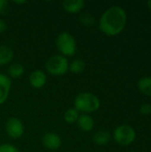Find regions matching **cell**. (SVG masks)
Instances as JSON below:
<instances>
[{
    "label": "cell",
    "instance_id": "6da1fadb",
    "mask_svg": "<svg viewBox=\"0 0 151 152\" xmlns=\"http://www.w3.org/2000/svg\"><path fill=\"white\" fill-rule=\"evenodd\" d=\"M127 15L124 8L113 5L101 15L98 23L99 29L108 37H116L124 30Z\"/></svg>",
    "mask_w": 151,
    "mask_h": 152
},
{
    "label": "cell",
    "instance_id": "7a4b0ae2",
    "mask_svg": "<svg viewBox=\"0 0 151 152\" xmlns=\"http://www.w3.org/2000/svg\"><path fill=\"white\" fill-rule=\"evenodd\" d=\"M101 107L99 97L90 92L79 93L74 100V108L83 114H90L97 111Z\"/></svg>",
    "mask_w": 151,
    "mask_h": 152
},
{
    "label": "cell",
    "instance_id": "3957f363",
    "mask_svg": "<svg viewBox=\"0 0 151 152\" xmlns=\"http://www.w3.org/2000/svg\"><path fill=\"white\" fill-rule=\"evenodd\" d=\"M56 48L61 55L64 57L74 56L77 52V40L74 36L69 32L63 31L60 33L55 39Z\"/></svg>",
    "mask_w": 151,
    "mask_h": 152
},
{
    "label": "cell",
    "instance_id": "277c9868",
    "mask_svg": "<svg viewBox=\"0 0 151 152\" xmlns=\"http://www.w3.org/2000/svg\"><path fill=\"white\" fill-rule=\"evenodd\" d=\"M69 61L66 57L61 54L51 56L45 63L46 71L53 76H63L69 71Z\"/></svg>",
    "mask_w": 151,
    "mask_h": 152
},
{
    "label": "cell",
    "instance_id": "5b68a950",
    "mask_svg": "<svg viewBox=\"0 0 151 152\" xmlns=\"http://www.w3.org/2000/svg\"><path fill=\"white\" fill-rule=\"evenodd\" d=\"M113 139L122 146H129L134 142L136 139L135 130L128 125H121L115 128L113 132Z\"/></svg>",
    "mask_w": 151,
    "mask_h": 152
},
{
    "label": "cell",
    "instance_id": "8992f818",
    "mask_svg": "<svg viewBox=\"0 0 151 152\" xmlns=\"http://www.w3.org/2000/svg\"><path fill=\"white\" fill-rule=\"evenodd\" d=\"M5 132L12 139H20L24 134V125L20 118L12 117L5 123Z\"/></svg>",
    "mask_w": 151,
    "mask_h": 152
},
{
    "label": "cell",
    "instance_id": "52a82bcc",
    "mask_svg": "<svg viewBox=\"0 0 151 152\" xmlns=\"http://www.w3.org/2000/svg\"><path fill=\"white\" fill-rule=\"evenodd\" d=\"M42 143L44 148L51 150V151H56L61 148L62 144V140H61V137L58 134L49 132V133H46L43 136Z\"/></svg>",
    "mask_w": 151,
    "mask_h": 152
},
{
    "label": "cell",
    "instance_id": "ba28073f",
    "mask_svg": "<svg viewBox=\"0 0 151 152\" xmlns=\"http://www.w3.org/2000/svg\"><path fill=\"white\" fill-rule=\"evenodd\" d=\"M29 84L33 88L40 89L44 87L47 82V77L46 74L41 70V69H36L31 72L29 78H28Z\"/></svg>",
    "mask_w": 151,
    "mask_h": 152
},
{
    "label": "cell",
    "instance_id": "9c48e42d",
    "mask_svg": "<svg viewBox=\"0 0 151 152\" xmlns=\"http://www.w3.org/2000/svg\"><path fill=\"white\" fill-rule=\"evenodd\" d=\"M12 81L10 77L3 73H0V105L4 104L10 94Z\"/></svg>",
    "mask_w": 151,
    "mask_h": 152
},
{
    "label": "cell",
    "instance_id": "30bf717a",
    "mask_svg": "<svg viewBox=\"0 0 151 152\" xmlns=\"http://www.w3.org/2000/svg\"><path fill=\"white\" fill-rule=\"evenodd\" d=\"M85 5L84 0H66L62 2V8L69 13L76 14L80 12Z\"/></svg>",
    "mask_w": 151,
    "mask_h": 152
},
{
    "label": "cell",
    "instance_id": "8fae6325",
    "mask_svg": "<svg viewBox=\"0 0 151 152\" xmlns=\"http://www.w3.org/2000/svg\"><path fill=\"white\" fill-rule=\"evenodd\" d=\"M77 126L84 132H91L94 127V119L88 114H81L77 121Z\"/></svg>",
    "mask_w": 151,
    "mask_h": 152
},
{
    "label": "cell",
    "instance_id": "7c38bea8",
    "mask_svg": "<svg viewBox=\"0 0 151 152\" xmlns=\"http://www.w3.org/2000/svg\"><path fill=\"white\" fill-rule=\"evenodd\" d=\"M14 56L12 49L7 45H0V66L10 63Z\"/></svg>",
    "mask_w": 151,
    "mask_h": 152
},
{
    "label": "cell",
    "instance_id": "4fadbf2b",
    "mask_svg": "<svg viewBox=\"0 0 151 152\" xmlns=\"http://www.w3.org/2000/svg\"><path fill=\"white\" fill-rule=\"evenodd\" d=\"M137 86H138L139 91L142 94L151 97V77H142L138 81Z\"/></svg>",
    "mask_w": 151,
    "mask_h": 152
},
{
    "label": "cell",
    "instance_id": "5bb4252c",
    "mask_svg": "<svg viewBox=\"0 0 151 152\" xmlns=\"http://www.w3.org/2000/svg\"><path fill=\"white\" fill-rule=\"evenodd\" d=\"M110 139H111V135L107 131H98L97 133L94 134L93 137V142L99 146L107 145L110 142Z\"/></svg>",
    "mask_w": 151,
    "mask_h": 152
},
{
    "label": "cell",
    "instance_id": "9a60e30c",
    "mask_svg": "<svg viewBox=\"0 0 151 152\" xmlns=\"http://www.w3.org/2000/svg\"><path fill=\"white\" fill-rule=\"evenodd\" d=\"M24 71H25V69H24L23 65L19 63V62L12 63L8 67V69H7L8 77H12V78H19V77H20L24 74Z\"/></svg>",
    "mask_w": 151,
    "mask_h": 152
},
{
    "label": "cell",
    "instance_id": "2e32d148",
    "mask_svg": "<svg viewBox=\"0 0 151 152\" xmlns=\"http://www.w3.org/2000/svg\"><path fill=\"white\" fill-rule=\"evenodd\" d=\"M86 64L82 59H76L69 64V70L73 74H81L85 71Z\"/></svg>",
    "mask_w": 151,
    "mask_h": 152
},
{
    "label": "cell",
    "instance_id": "e0dca14e",
    "mask_svg": "<svg viewBox=\"0 0 151 152\" xmlns=\"http://www.w3.org/2000/svg\"><path fill=\"white\" fill-rule=\"evenodd\" d=\"M79 118V112L75 108H70L67 110L63 115V118L65 122L68 124H75L77 123V119Z\"/></svg>",
    "mask_w": 151,
    "mask_h": 152
},
{
    "label": "cell",
    "instance_id": "ac0fdd59",
    "mask_svg": "<svg viewBox=\"0 0 151 152\" xmlns=\"http://www.w3.org/2000/svg\"><path fill=\"white\" fill-rule=\"evenodd\" d=\"M79 21L85 27H92L95 23V19L91 13L85 12L79 16Z\"/></svg>",
    "mask_w": 151,
    "mask_h": 152
},
{
    "label": "cell",
    "instance_id": "d6986e66",
    "mask_svg": "<svg viewBox=\"0 0 151 152\" xmlns=\"http://www.w3.org/2000/svg\"><path fill=\"white\" fill-rule=\"evenodd\" d=\"M0 152H20V150L12 144L2 143L0 144Z\"/></svg>",
    "mask_w": 151,
    "mask_h": 152
},
{
    "label": "cell",
    "instance_id": "ffe728a7",
    "mask_svg": "<svg viewBox=\"0 0 151 152\" xmlns=\"http://www.w3.org/2000/svg\"><path fill=\"white\" fill-rule=\"evenodd\" d=\"M10 4L6 0H0V15H6L9 12Z\"/></svg>",
    "mask_w": 151,
    "mask_h": 152
},
{
    "label": "cell",
    "instance_id": "44dd1931",
    "mask_svg": "<svg viewBox=\"0 0 151 152\" xmlns=\"http://www.w3.org/2000/svg\"><path fill=\"white\" fill-rule=\"evenodd\" d=\"M140 112L143 116L150 115L151 114V104L150 103H144L140 108Z\"/></svg>",
    "mask_w": 151,
    "mask_h": 152
},
{
    "label": "cell",
    "instance_id": "7402d4cb",
    "mask_svg": "<svg viewBox=\"0 0 151 152\" xmlns=\"http://www.w3.org/2000/svg\"><path fill=\"white\" fill-rule=\"evenodd\" d=\"M6 28H7L6 22L4 20L0 19V33H4L6 30Z\"/></svg>",
    "mask_w": 151,
    "mask_h": 152
},
{
    "label": "cell",
    "instance_id": "603a6c76",
    "mask_svg": "<svg viewBox=\"0 0 151 152\" xmlns=\"http://www.w3.org/2000/svg\"><path fill=\"white\" fill-rule=\"evenodd\" d=\"M13 3L15 4H27V1L26 0H16V1H13Z\"/></svg>",
    "mask_w": 151,
    "mask_h": 152
},
{
    "label": "cell",
    "instance_id": "cb8c5ba5",
    "mask_svg": "<svg viewBox=\"0 0 151 152\" xmlns=\"http://www.w3.org/2000/svg\"><path fill=\"white\" fill-rule=\"evenodd\" d=\"M147 5H148V7L150 8V10L151 11V0L150 1H148V2H147Z\"/></svg>",
    "mask_w": 151,
    "mask_h": 152
}]
</instances>
